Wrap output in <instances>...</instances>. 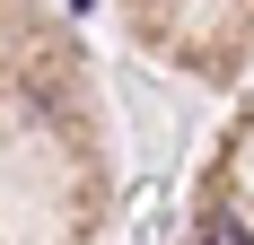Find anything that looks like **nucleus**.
<instances>
[{
	"instance_id": "nucleus-1",
	"label": "nucleus",
	"mask_w": 254,
	"mask_h": 245,
	"mask_svg": "<svg viewBox=\"0 0 254 245\" xmlns=\"http://www.w3.org/2000/svg\"><path fill=\"white\" fill-rule=\"evenodd\" d=\"M210 245H254V219L246 210H219V219H210Z\"/></svg>"
}]
</instances>
